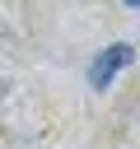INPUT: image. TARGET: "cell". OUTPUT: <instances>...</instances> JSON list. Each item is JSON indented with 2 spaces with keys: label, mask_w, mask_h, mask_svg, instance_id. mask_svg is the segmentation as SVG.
Returning <instances> with one entry per match:
<instances>
[{
  "label": "cell",
  "mask_w": 140,
  "mask_h": 149,
  "mask_svg": "<svg viewBox=\"0 0 140 149\" xmlns=\"http://www.w3.org/2000/svg\"><path fill=\"white\" fill-rule=\"evenodd\" d=\"M121 65H131V47L126 42H117V47H107L98 61H93V70H89V79H93V88H107L112 84V74L121 70Z\"/></svg>",
  "instance_id": "obj_1"
},
{
  "label": "cell",
  "mask_w": 140,
  "mask_h": 149,
  "mask_svg": "<svg viewBox=\"0 0 140 149\" xmlns=\"http://www.w3.org/2000/svg\"><path fill=\"white\" fill-rule=\"evenodd\" d=\"M126 5H140V0H126Z\"/></svg>",
  "instance_id": "obj_2"
}]
</instances>
